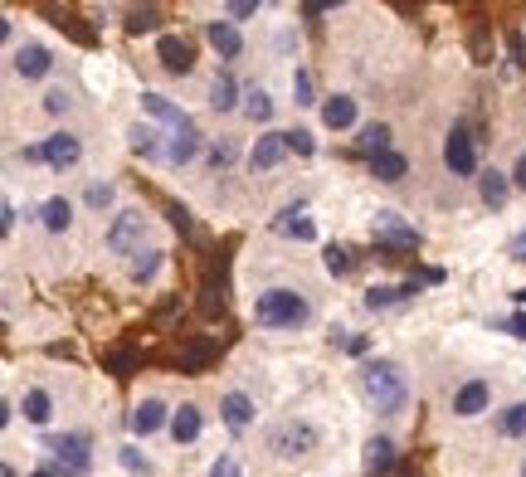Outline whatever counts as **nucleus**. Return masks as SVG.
<instances>
[{"label":"nucleus","instance_id":"f257e3e1","mask_svg":"<svg viewBox=\"0 0 526 477\" xmlns=\"http://www.w3.org/2000/svg\"><path fill=\"white\" fill-rule=\"evenodd\" d=\"M361 390H366V400L376 404V414H385V419H395L410 404V380H405V370L395 361H366L361 366Z\"/></svg>","mask_w":526,"mask_h":477},{"label":"nucleus","instance_id":"f03ea898","mask_svg":"<svg viewBox=\"0 0 526 477\" xmlns=\"http://www.w3.org/2000/svg\"><path fill=\"white\" fill-rule=\"evenodd\" d=\"M254 322L268 331H298L307 322V297L293 288H263L254 297Z\"/></svg>","mask_w":526,"mask_h":477},{"label":"nucleus","instance_id":"7ed1b4c3","mask_svg":"<svg viewBox=\"0 0 526 477\" xmlns=\"http://www.w3.org/2000/svg\"><path fill=\"white\" fill-rule=\"evenodd\" d=\"M88 443H93L88 434H54V439H44V448L54 453L64 477H88V468H93V448Z\"/></svg>","mask_w":526,"mask_h":477},{"label":"nucleus","instance_id":"20e7f679","mask_svg":"<svg viewBox=\"0 0 526 477\" xmlns=\"http://www.w3.org/2000/svg\"><path fill=\"white\" fill-rule=\"evenodd\" d=\"M268 448H273L278 458H298L307 448H317V429H312L307 419H283V424L268 429Z\"/></svg>","mask_w":526,"mask_h":477},{"label":"nucleus","instance_id":"39448f33","mask_svg":"<svg viewBox=\"0 0 526 477\" xmlns=\"http://www.w3.org/2000/svg\"><path fill=\"white\" fill-rule=\"evenodd\" d=\"M444 166L453 176H478V137L468 127H453L444 137Z\"/></svg>","mask_w":526,"mask_h":477},{"label":"nucleus","instance_id":"423d86ee","mask_svg":"<svg viewBox=\"0 0 526 477\" xmlns=\"http://www.w3.org/2000/svg\"><path fill=\"white\" fill-rule=\"evenodd\" d=\"M142 229H147V215L142 210H122L113 224H108V249L113 254H132L142 244Z\"/></svg>","mask_w":526,"mask_h":477},{"label":"nucleus","instance_id":"0eeeda50","mask_svg":"<svg viewBox=\"0 0 526 477\" xmlns=\"http://www.w3.org/2000/svg\"><path fill=\"white\" fill-rule=\"evenodd\" d=\"M488 404H492L488 380H463V385L453 390V414H458V419H478Z\"/></svg>","mask_w":526,"mask_h":477},{"label":"nucleus","instance_id":"6e6552de","mask_svg":"<svg viewBox=\"0 0 526 477\" xmlns=\"http://www.w3.org/2000/svg\"><path fill=\"white\" fill-rule=\"evenodd\" d=\"M371 234H376L380 244H400V249H414V244H419V234H414V229L400 220L395 210H376V220H371Z\"/></svg>","mask_w":526,"mask_h":477},{"label":"nucleus","instance_id":"1a4fd4ad","mask_svg":"<svg viewBox=\"0 0 526 477\" xmlns=\"http://www.w3.org/2000/svg\"><path fill=\"white\" fill-rule=\"evenodd\" d=\"M156 59H161V69H166V74H190V69H195V54H190V44L181 35H161V39H156Z\"/></svg>","mask_w":526,"mask_h":477},{"label":"nucleus","instance_id":"9d476101","mask_svg":"<svg viewBox=\"0 0 526 477\" xmlns=\"http://www.w3.org/2000/svg\"><path fill=\"white\" fill-rule=\"evenodd\" d=\"M171 414H176V409H166L161 400H142L132 409V434H137V439H151L156 429H171Z\"/></svg>","mask_w":526,"mask_h":477},{"label":"nucleus","instance_id":"9b49d317","mask_svg":"<svg viewBox=\"0 0 526 477\" xmlns=\"http://www.w3.org/2000/svg\"><path fill=\"white\" fill-rule=\"evenodd\" d=\"M78 156H83V142H78L74 132H54V137H44V161H49L54 171L78 166Z\"/></svg>","mask_w":526,"mask_h":477},{"label":"nucleus","instance_id":"f8f14e48","mask_svg":"<svg viewBox=\"0 0 526 477\" xmlns=\"http://www.w3.org/2000/svg\"><path fill=\"white\" fill-rule=\"evenodd\" d=\"M10 64H15V74L20 78H44L54 69V54L44 49V44H20L15 54H10Z\"/></svg>","mask_w":526,"mask_h":477},{"label":"nucleus","instance_id":"ddd939ff","mask_svg":"<svg viewBox=\"0 0 526 477\" xmlns=\"http://www.w3.org/2000/svg\"><path fill=\"white\" fill-rule=\"evenodd\" d=\"M283 156H288V142H283V132H263L259 142H254V151H249V166H254V171H273Z\"/></svg>","mask_w":526,"mask_h":477},{"label":"nucleus","instance_id":"4468645a","mask_svg":"<svg viewBox=\"0 0 526 477\" xmlns=\"http://www.w3.org/2000/svg\"><path fill=\"white\" fill-rule=\"evenodd\" d=\"M205 35H210V44H215L220 59H239V54H244V39H239V30H234V20H210Z\"/></svg>","mask_w":526,"mask_h":477},{"label":"nucleus","instance_id":"2eb2a0df","mask_svg":"<svg viewBox=\"0 0 526 477\" xmlns=\"http://www.w3.org/2000/svg\"><path fill=\"white\" fill-rule=\"evenodd\" d=\"M220 419H225L229 429H249L254 424V400L244 390H229L225 400H220Z\"/></svg>","mask_w":526,"mask_h":477},{"label":"nucleus","instance_id":"dca6fc26","mask_svg":"<svg viewBox=\"0 0 526 477\" xmlns=\"http://www.w3.org/2000/svg\"><path fill=\"white\" fill-rule=\"evenodd\" d=\"M361 468H366V477H385L390 468H395V443L385 439V434H380V439H371V443H366Z\"/></svg>","mask_w":526,"mask_h":477},{"label":"nucleus","instance_id":"f3484780","mask_svg":"<svg viewBox=\"0 0 526 477\" xmlns=\"http://www.w3.org/2000/svg\"><path fill=\"white\" fill-rule=\"evenodd\" d=\"M419 293V283H400V288H390V283H376V288H366V307L371 312H385V307H395V302H405V297Z\"/></svg>","mask_w":526,"mask_h":477},{"label":"nucleus","instance_id":"a211bd4d","mask_svg":"<svg viewBox=\"0 0 526 477\" xmlns=\"http://www.w3.org/2000/svg\"><path fill=\"white\" fill-rule=\"evenodd\" d=\"M142 112H147V117H156V122H171L176 132H181V127H190L186 112L176 108L171 98H161V93H142Z\"/></svg>","mask_w":526,"mask_h":477},{"label":"nucleus","instance_id":"6ab92c4d","mask_svg":"<svg viewBox=\"0 0 526 477\" xmlns=\"http://www.w3.org/2000/svg\"><path fill=\"white\" fill-rule=\"evenodd\" d=\"M322 122H327L332 132H346V127L356 122V98H346V93H332V98L322 103Z\"/></svg>","mask_w":526,"mask_h":477},{"label":"nucleus","instance_id":"aec40b11","mask_svg":"<svg viewBox=\"0 0 526 477\" xmlns=\"http://www.w3.org/2000/svg\"><path fill=\"white\" fill-rule=\"evenodd\" d=\"M478 195H483L488 210H502L507 195H512V176H502V171H483V176H478Z\"/></svg>","mask_w":526,"mask_h":477},{"label":"nucleus","instance_id":"412c9836","mask_svg":"<svg viewBox=\"0 0 526 477\" xmlns=\"http://www.w3.org/2000/svg\"><path fill=\"white\" fill-rule=\"evenodd\" d=\"M69 220H74V210H69V200H64V195H49V200L39 205V224H44L49 234H64Z\"/></svg>","mask_w":526,"mask_h":477},{"label":"nucleus","instance_id":"4be33fe9","mask_svg":"<svg viewBox=\"0 0 526 477\" xmlns=\"http://www.w3.org/2000/svg\"><path fill=\"white\" fill-rule=\"evenodd\" d=\"M405 171H410V161L400 156V151H380V156H371V176L385 185H395V181H405Z\"/></svg>","mask_w":526,"mask_h":477},{"label":"nucleus","instance_id":"5701e85b","mask_svg":"<svg viewBox=\"0 0 526 477\" xmlns=\"http://www.w3.org/2000/svg\"><path fill=\"white\" fill-rule=\"evenodd\" d=\"M171 439H176V443H195V439H200V409H195V404H181V409L171 414Z\"/></svg>","mask_w":526,"mask_h":477},{"label":"nucleus","instance_id":"b1692460","mask_svg":"<svg viewBox=\"0 0 526 477\" xmlns=\"http://www.w3.org/2000/svg\"><path fill=\"white\" fill-rule=\"evenodd\" d=\"M210 108L215 112L239 108V83H234V74H215V83H210Z\"/></svg>","mask_w":526,"mask_h":477},{"label":"nucleus","instance_id":"393cba45","mask_svg":"<svg viewBox=\"0 0 526 477\" xmlns=\"http://www.w3.org/2000/svg\"><path fill=\"white\" fill-rule=\"evenodd\" d=\"M195 151H200V132H195V122H190V127H181V132L171 137L166 156H171L176 166H186V161H195Z\"/></svg>","mask_w":526,"mask_h":477},{"label":"nucleus","instance_id":"a878e982","mask_svg":"<svg viewBox=\"0 0 526 477\" xmlns=\"http://www.w3.org/2000/svg\"><path fill=\"white\" fill-rule=\"evenodd\" d=\"M273 229H278V234H288V239H317V224L307 220L302 210H283V215L273 220Z\"/></svg>","mask_w":526,"mask_h":477},{"label":"nucleus","instance_id":"bb28decb","mask_svg":"<svg viewBox=\"0 0 526 477\" xmlns=\"http://www.w3.org/2000/svg\"><path fill=\"white\" fill-rule=\"evenodd\" d=\"M390 137H395V132H390L385 122H366L361 137H356V147L366 151V156H380V151H390Z\"/></svg>","mask_w":526,"mask_h":477},{"label":"nucleus","instance_id":"cd10ccee","mask_svg":"<svg viewBox=\"0 0 526 477\" xmlns=\"http://www.w3.org/2000/svg\"><path fill=\"white\" fill-rule=\"evenodd\" d=\"M497 434H502V439H522L526 434V400L507 404V409L497 414Z\"/></svg>","mask_w":526,"mask_h":477},{"label":"nucleus","instance_id":"c85d7f7f","mask_svg":"<svg viewBox=\"0 0 526 477\" xmlns=\"http://www.w3.org/2000/svg\"><path fill=\"white\" fill-rule=\"evenodd\" d=\"M20 409H25V419H30V424L44 429V424H49V414H54V400H49V390H25V404H20Z\"/></svg>","mask_w":526,"mask_h":477},{"label":"nucleus","instance_id":"c756f323","mask_svg":"<svg viewBox=\"0 0 526 477\" xmlns=\"http://www.w3.org/2000/svg\"><path fill=\"white\" fill-rule=\"evenodd\" d=\"M244 117H249V122H268V117H273V98L263 93L259 83L244 88Z\"/></svg>","mask_w":526,"mask_h":477},{"label":"nucleus","instance_id":"7c9ffc66","mask_svg":"<svg viewBox=\"0 0 526 477\" xmlns=\"http://www.w3.org/2000/svg\"><path fill=\"white\" fill-rule=\"evenodd\" d=\"M322 263H327V273H351V249L346 244H327V254H322Z\"/></svg>","mask_w":526,"mask_h":477},{"label":"nucleus","instance_id":"2f4dec72","mask_svg":"<svg viewBox=\"0 0 526 477\" xmlns=\"http://www.w3.org/2000/svg\"><path fill=\"white\" fill-rule=\"evenodd\" d=\"M293 103H298V108H312V103H317V98H312V74H307V69L293 74Z\"/></svg>","mask_w":526,"mask_h":477},{"label":"nucleus","instance_id":"473e14b6","mask_svg":"<svg viewBox=\"0 0 526 477\" xmlns=\"http://www.w3.org/2000/svg\"><path fill=\"white\" fill-rule=\"evenodd\" d=\"M156 20H161V15H156V10H132V15H127V30H132V35H147V30H156Z\"/></svg>","mask_w":526,"mask_h":477},{"label":"nucleus","instance_id":"72a5a7b5","mask_svg":"<svg viewBox=\"0 0 526 477\" xmlns=\"http://www.w3.org/2000/svg\"><path fill=\"white\" fill-rule=\"evenodd\" d=\"M117 463H122L127 473H137V477H147V473H151V463L142 458V453H137V448H122V453H117Z\"/></svg>","mask_w":526,"mask_h":477},{"label":"nucleus","instance_id":"f704fd0d","mask_svg":"<svg viewBox=\"0 0 526 477\" xmlns=\"http://www.w3.org/2000/svg\"><path fill=\"white\" fill-rule=\"evenodd\" d=\"M283 142H288V151H298V156H312V132H302V127H293V132H283Z\"/></svg>","mask_w":526,"mask_h":477},{"label":"nucleus","instance_id":"c9c22d12","mask_svg":"<svg viewBox=\"0 0 526 477\" xmlns=\"http://www.w3.org/2000/svg\"><path fill=\"white\" fill-rule=\"evenodd\" d=\"M210 477H244V468H239V458H234V453H220V458L210 463Z\"/></svg>","mask_w":526,"mask_h":477},{"label":"nucleus","instance_id":"e433bc0d","mask_svg":"<svg viewBox=\"0 0 526 477\" xmlns=\"http://www.w3.org/2000/svg\"><path fill=\"white\" fill-rule=\"evenodd\" d=\"M83 200H88L93 210H108V205H113V185H108V181L88 185V195H83Z\"/></svg>","mask_w":526,"mask_h":477},{"label":"nucleus","instance_id":"4c0bfd02","mask_svg":"<svg viewBox=\"0 0 526 477\" xmlns=\"http://www.w3.org/2000/svg\"><path fill=\"white\" fill-rule=\"evenodd\" d=\"M69 103H74V98H69L64 88H54V93H44V112H49V117H64V112H69Z\"/></svg>","mask_w":526,"mask_h":477},{"label":"nucleus","instance_id":"58836bf2","mask_svg":"<svg viewBox=\"0 0 526 477\" xmlns=\"http://www.w3.org/2000/svg\"><path fill=\"white\" fill-rule=\"evenodd\" d=\"M132 151H142V156H156V132H151V127H132Z\"/></svg>","mask_w":526,"mask_h":477},{"label":"nucleus","instance_id":"ea45409f","mask_svg":"<svg viewBox=\"0 0 526 477\" xmlns=\"http://www.w3.org/2000/svg\"><path fill=\"white\" fill-rule=\"evenodd\" d=\"M156 268H161V254L137 258V263H132V278H137V283H147V278H156Z\"/></svg>","mask_w":526,"mask_h":477},{"label":"nucleus","instance_id":"a19ab883","mask_svg":"<svg viewBox=\"0 0 526 477\" xmlns=\"http://www.w3.org/2000/svg\"><path fill=\"white\" fill-rule=\"evenodd\" d=\"M225 15L239 25V20H249V15H259V5L254 0H234V5H225Z\"/></svg>","mask_w":526,"mask_h":477},{"label":"nucleus","instance_id":"79ce46f5","mask_svg":"<svg viewBox=\"0 0 526 477\" xmlns=\"http://www.w3.org/2000/svg\"><path fill=\"white\" fill-rule=\"evenodd\" d=\"M229 161H234V147H229V142H215V147H210V166L220 171V166H229Z\"/></svg>","mask_w":526,"mask_h":477},{"label":"nucleus","instance_id":"37998d69","mask_svg":"<svg viewBox=\"0 0 526 477\" xmlns=\"http://www.w3.org/2000/svg\"><path fill=\"white\" fill-rule=\"evenodd\" d=\"M15 215H20V210H15V205H10V200H5V210H0V224H5V234H10V229H15Z\"/></svg>","mask_w":526,"mask_h":477},{"label":"nucleus","instance_id":"c03bdc74","mask_svg":"<svg viewBox=\"0 0 526 477\" xmlns=\"http://www.w3.org/2000/svg\"><path fill=\"white\" fill-rule=\"evenodd\" d=\"M507 331H512V336H522V341H526V312H517V317L507 322Z\"/></svg>","mask_w":526,"mask_h":477},{"label":"nucleus","instance_id":"a18cd8bd","mask_svg":"<svg viewBox=\"0 0 526 477\" xmlns=\"http://www.w3.org/2000/svg\"><path fill=\"white\" fill-rule=\"evenodd\" d=\"M512 185H522L526 190V156H517V166H512Z\"/></svg>","mask_w":526,"mask_h":477},{"label":"nucleus","instance_id":"49530a36","mask_svg":"<svg viewBox=\"0 0 526 477\" xmlns=\"http://www.w3.org/2000/svg\"><path fill=\"white\" fill-rule=\"evenodd\" d=\"M30 477H64V473H59V463H49V468H39V473H30Z\"/></svg>","mask_w":526,"mask_h":477},{"label":"nucleus","instance_id":"de8ad7c7","mask_svg":"<svg viewBox=\"0 0 526 477\" xmlns=\"http://www.w3.org/2000/svg\"><path fill=\"white\" fill-rule=\"evenodd\" d=\"M0 477H20V473H15V468H0Z\"/></svg>","mask_w":526,"mask_h":477},{"label":"nucleus","instance_id":"09e8293b","mask_svg":"<svg viewBox=\"0 0 526 477\" xmlns=\"http://www.w3.org/2000/svg\"><path fill=\"white\" fill-rule=\"evenodd\" d=\"M522 477H526V463H522Z\"/></svg>","mask_w":526,"mask_h":477}]
</instances>
